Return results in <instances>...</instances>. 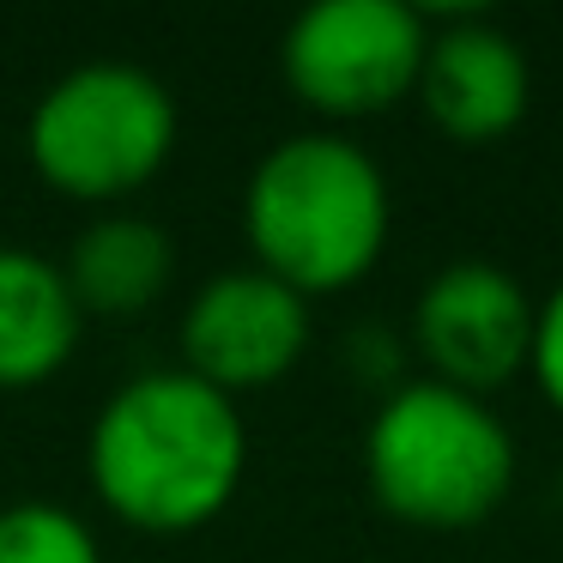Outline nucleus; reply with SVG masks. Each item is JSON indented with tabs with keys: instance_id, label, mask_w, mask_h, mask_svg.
<instances>
[{
	"instance_id": "nucleus-6",
	"label": "nucleus",
	"mask_w": 563,
	"mask_h": 563,
	"mask_svg": "<svg viewBox=\"0 0 563 563\" xmlns=\"http://www.w3.org/2000/svg\"><path fill=\"white\" fill-rule=\"evenodd\" d=\"M412 340L430 364V382H449L485 400L527 369L533 352V297L497 261H454L430 273L412 303Z\"/></svg>"
},
{
	"instance_id": "nucleus-7",
	"label": "nucleus",
	"mask_w": 563,
	"mask_h": 563,
	"mask_svg": "<svg viewBox=\"0 0 563 563\" xmlns=\"http://www.w3.org/2000/svg\"><path fill=\"white\" fill-rule=\"evenodd\" d=\"M309 345V297L261 267H224L195 291L183 316V369L219 394L279 382Z\"/></svg>"
},
{
	"instance_id": "nucleus-2",
	"label": "nucleus",
	"mask_w": 563,
	"mask_h": 563,
	"mask_svg": "<svg viewBox=\"0 0 563 563\" xmlns=\"http://www.w3.org/2000/svg\"><path fill=\"white\" fill-rule=\"evenodd\" d=\"M243 224L261 273L297 297H328L376 267L388 243V183L352 140L291 134L249 176Z\"/></svg>"
},
{
	"instance_id": "nucleus-12",
	"label": "nucleus",
	"mask_w": 563,
	"mask_h": 563,
	"mask_svg": "<svg viewBox=\"0 0 563 563\" xmlns=\"http://www.w3.org/2000/svg\"><path fill=\"white\" fill-rule=\"evenodd\" d=\"M527 364H533L545 400L563 412V279L551 285L545 303L533 309V352H527Z\"/></svg>"
},
{
	"instance_id": "nucleus-3",
	"label": "nucleus",
	"mask_w": 563,
	"mask_h": 563,
	"mask_svg": "<svg viewBox=\"0 0 563 563\" xmlns=\"http://www.w3.org/2000/svg\"><path fill=\"white\" fill-rule=\"evenodd\" d=\"M364 478L388 515L430 533L485 521L515 485V437L490 400L449 382H406L364 430Z\"/></svg>"
},
{
	"instance_id": "nucleus-5",
	"label": "nucleus",
	"mask_w": 563,
	"mask_h": 563,
	"mask_svg": "<svg viewBox=\"0 0 563 563\" xmlns=\"http://www.w3.org/2000/svg\"><path fill=\"white\" fill-rule=\"evenodd\" d=\"M430 25L406 0H316L291 19L279 62L291 91L321 115H376L418 86Z\"/></svg>"
},
{
	"instance_id": "nucleus-10",
	"label": "nucleus",
	"mask_w": 563,
	"mask_h": 563,
	"mask_svg": "<svg viewBox=\"0 0 563 563\" xmlns=\"http://www.w3.org/2000/svg\"><path fill=\"white\" fill-rule=\"evenodd\" d=\"M62 273L79 316H134L170 291L176 249L164 224L140 219V212H103L98 224L74 236V255Z\"/></svg>"
},
{
	"instance_id": "nucleus-11",
	"label": "nucleus",
	"mask_w": 563,
	"mask_h": 563,
	"mask_svg": "<svg viewBox=\"0 0 563 563\" xmlns=\"http://www.w3.org/2000/svg\"><path fill=\"white\" fill-rule=\"evenodd\" d=\"M0 563H103V545L62 503H13L0 509Z\"/></svg>"
},
{
	"instance_id": "nucleus-8",
	"label": "nucleus",
	"mask_w": 563,
	"mask_h": 563,
	"mask_svg": "<svg viewBox=\"0 0 563 563\" xmlns=\"http://www.w3.org/2000/svg\"><path fill=\"white\" fill-rule=\"evenodd\" d=\"M412 91L449 140L490 146L527 115L533 74L509 31H497L490 19H454L424 43V67H418Z\"/></svg>"
},
{
	"instance_id": "nucleus-9",
	"label": "nucleus",
	"mask_w": 563,
	"mask_h": 563,
	"mask_svg": "<svg viewBox=\"0 0 563 563\" xmlns=\"http://www.w3.org/2000/svg\"><path fill=\"white\" fill-rule=\"evenodd\" d=\"M79 303L49 255L0 243V388L55 376L79 345Z\"/></svg>"
},
{
	"instance_id": "nucleus-4",
	"label": "nucleus",
	"mask_w": 563,
	"mask_h": 563,
	"mask_svg": "<svg viewBox=\"0 0 563 563\" xmlns=\"http://www.w3.org/2000/svg\"><path fill=\"white\" fill-rule=\"evenodd\" d=\"M176 146V98L134 62H86L62 74L25 122V152L49 188L74 200H122L164 170Z\"/></svg>"
},
{
	"instance_id": "nucleus-1",
	"label": "nucleus",
	"mask_w": 563,
	"mask_h": 563,
	"mask_svg": "<svg viewBox=\"0 0 563 563\" xmlns=\"http://www.w3.org/2000/svg\"><path fill=\"white\" fill-rule=\"evenodd\" d=\"M86 466L110 515L140 533H195L236 497L249 430L231 394L176 369L122 382L91 418Z\"/></svg>"
}]
</instances>
